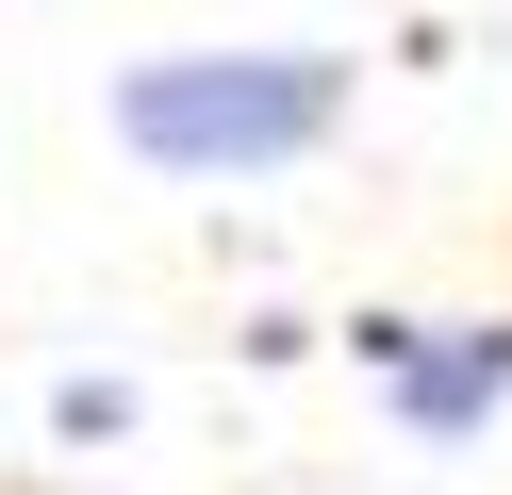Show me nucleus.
Masks as SVG:
<instances>
[{"label": "nucleus", "instance_id": "f03ea898", "mask_svg": "<svg viewBox=\"0 0 512 495\" xmlns=\"http://www.w3.org/2000/svg\"><path fill=\"white\" fill-rule=\"evenodd\" d=\"M496 380H512V330H463V347H430V363H413L397 396H413V429H463V413H479Z\"/></svg>", "mask_w": 512, "mask_h": 495}, {"label": "nucleus", "instance_id": "f257e3e1", "mask_svg": "<svg viewBox=\"0 0 512 495\" xmlns=\"http://www.w3.org/2000/svg\"><path fill=\"white\" fill-rule=\"evenodd\" d=\"M116 132H133L149 165H281V149L331 132V66H314V50H248V66L166 50V66H133Z\"/></svg>", "mask_w": 512, "mask_h": 495}]
</instances>
